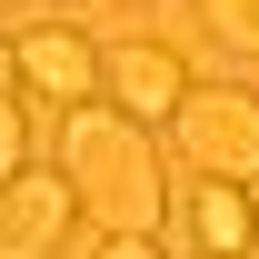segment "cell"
<instances>
[{
	"label": "cell",
	"instance_id": "1",
	"mask_svg": "<svg viewBox=\"0 0 259 259\" xmlns=\"http://www.w3.org/2000/svg\"><path fill=\"white\" fill-rule=\"evenodd\" d=\"M80 190V220L100 229H150L169 220V180H160V140L140 120H120L110 100H80V110H60V160H50Z\"/></svg>",
	"mask_w": 259,
	"mask_h": 259
},
{
	"label": "cell",
	"instance_id": "2",
	"mask_svg": "<svg viewBox=\"0 0 259 259\" xmlns=\"http://www.w3.org/2000/svg\"><path fill=\"white\" fill-rule=\"evenodd\" d=\"M169 140H180V160L199 180H259V90L239 80H190V100L169 110Z\"/></svg>",
	"mask_w": 259,
	"mask_h": 259
},
{
	"label": "cell",
	"instance_id": "3",
	"mask_svg": "<svg viewBox=\"0 0 259 259\" xmlns=\"http://www.w3.org/2000/svg\"><path fill=\"white\" fill-rule=\"evenodd\" d=\"M100 100L140 130H169V110L190 100V60L160 40H120V50H100Z\"/></svg>",
	"mask_w": 259,
	"mask_h": 259
},
{
	"label": "cell",
	"instance_id": "4",
	"mask_svg": "<svg viewBox=\"0 0 259 259\" xmlns=\"http://www.w3.org/2000/svg\"><path fill=\"white\" fill-rule=\"evenodd\" d=\"M10 80L40 90L50 110H80V100H100V50L70 30V20H30V30L10 40Z\"/></svg>",
	"mask_w": 259,
	"mask_h": 259
},
{
	"label": "cell",
	"instance_id": "5",
	"mask_svg": "<svg viewBox=\"0 0 259 259\" xmlns=\"http://www.w3.org/2000/svg\"><path fill=\"white\" fill-rule=\"evenodd\" d=\"M70 229H80V190H70L60 169L0 180V259H50Z\"/></svg>",
	"mask_w": 259,
	"mask_h": 259
},
{
	"label": "cell",
	"instance_id": "6",
	"mask_svg": "<svg viewBox=\"0 0 259 259\" xmlns=\"http://www.w3.org/2000/svg\"><path fill=\"white\" fill-rule=\"evenodd\" d=\"M180 229H190V259H249V239H259V199L239 190V180H199L190 209H180Z\"/></svg>",
	"mask_w": 259,
	"mask_h": 259
},
{
	"label": "cell",
	"instance_id": "7",
	"mask_svg": "<svg viewBox=\"0 0 259 259\" xmlns=\"http://www.w3.org/2000/svg\"><path fill=\"white\" fill-rule=\"evenodd\" d=\"M199 30L220 40V50H239V60H259V0H190Z\"/></svg>",
	"mask_w": 259,
	"mask_h": 259
},
{
	"label": "cell",
	"instance_id": "8",
	"mask_svg": "<svg viewBox=\"0 0 259 259\" xmlns=\"http://www.w3.org/2000/svg\"><path fill=\"white\" fill-rule=\"evenodd\" d=\"M30 169V120H20V100L0 90V180H20Z\"/></svg>",
	"mask_w": 259,
	"mask_h": 259
},
{
	"label": "cell",
	"instance_id": "9",
	"mask_svg": "<svg viewBox=\"0 0 259 259\" xmlns=\"http://www.w3.org/2000/svg\"><path fill=\"white\" fill-rule=\"evenodd\" d=\"M100 259H160V239H140V229H100Z\"/></svg>",
	"mask_w": 259,
	"mask_h": 259
},
{
	"label": "cell",
	"instance_id": "10",
	"mask_svg": "<svg viewBox=\"0 0 259 259\" xmlns=\"http://www.w3.org/2000/svg\"><path fill=\"white\" fill-rule=\"evenodd\" d=\"M0 10H10V0H0Z\"/></svg>",
	"mask_w": 259,
	"mask_h": 259
}]
</instances>
